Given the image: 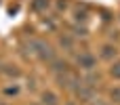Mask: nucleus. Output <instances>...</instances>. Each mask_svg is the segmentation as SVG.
<instances>
[{
	"instance_id": "f257e3e1",
	"label": "nucleus",
	"mask_w": 120,
	"mask_h": 105,
	"mask_svg": "<svg viewBox=\"0 0 120 105\" xmlns=\"http://www.w3.org/2000/svg\"><path fill=\"white\" fill-rule=\"evenodd\" d=\"M30 46H32V51H34L42 61H55V51H53L46 42H42V40H32Z\"/></svg>"
},
{
	"instance_id": "f03ea898",
	"label": "nucleus",
	"mask_w": 120,
	"mask_h": 105,
	"mask_svg": "<svg viewBox=\"0 0 120 105\" xmlns=\"http://www.w3.org/2000/svg\"><path fill=\"white\" fill-rule=\"evenodd\" d=\"M78 65H80L82 69H93V67L97 65V59H95L91 53H80V55H78Z\"/></svg>"
},
{
	"instance_id": "7ed1b4c3",
	"label": "nucleus",
	"mask_w": 120,
	"mask_h": 105,
	"mask_svg": "<svg viewBox=\"0 0 120 105\" xmlns=\"http://www.w3.org/2000/svg\"><path fill=\"white\" fill-rule=\"evenodd\" d=\"M42 103L44 105H57V97L53 93H44L42 95Z\"/></svg>"
},
{
	"instance_id": "1a4fd4ad",
	"label": "nucleus",
	"mask_w": 120,
	"mask_h": 105,
	"mask_svg": "<svg viewBox=\"0 0 120 105\" xmlns=\"http://www.w3.org/2000/svg\"><path fill=\"white\" fill-rule=\"evenodd\" d=\"M65 105H76V103H65Z\"/></svg>"
},
{
	"instance_id": "423d86ee",
	"label": "nucleus",
	"mask_w": 120,
	"mask_h": 105,
	"mask_svg": "<svg viewBox=\"0 0 120 105\" xmlns=\"http://www.w3.org/2000/svg\"><path fill=\"white\" fill-rule=\"evenodd\" d=\"M112 55H116V48H112V46H103V57H112Z\"/></svg>"
},
{
	"instance_id": "6e6552de",
	"label": "nucleus",
	"mask_w": 120,
	"mask_h": 105,
	"mask_svg": "<svg viewBox=\"0 0 120 105\" xmlns=\"http://www.w3.org/2000/svg\"><path fill=\"white\" fill-rule=\"evenodd\" d=\"M93 105H105V103H101V101H97V103H93Z\"/></svg>"
},
{
	"instance_id": "20e7f679",
	"label": "nucleus",
	"mask_w": 120,
	"mask_h": 105,
	"mask_svg": "<svg viewBox=\"0 0 120 105\" xmlns=\"http://www.w3.org/2000/svg\"><path fill=\"white\" fill-rule=\"evenodd\" d=\"M110 97H112V101H114V103H120V86H114V88H112Z\"/></svg>"
},
{
	"instance_id": "0eeeda50",
	"label": "nucleus",
	"mask_w": 120,
	"mask_h": 105,
	"mask_svg": "<svg viewBox=\"0 0 120 105\" xmlns=\"http://www.w3.org/2000/svg\"><path fill=\"white\" fill-rule=\"evenodd\" d=\"M42 6H49V0H36L34 2V8H42Z\"/></svg>"
},
{
	"instance_id": "39448f33",
	"label": "nucleus",
	"mask_w": 120,
	"mask_h": 105,
	"mask_svg": "<svg viewBox=\"0 0 120 105\" xmlns=\"http://www.w3.org/2000/svg\"><path fill=\"white\" fill-rule=\"evenodd\" d=\"M110 72H112V76H114V78H118V80H120V61L114 63V67H112Z\"/></svg>"
}]
</instances>
